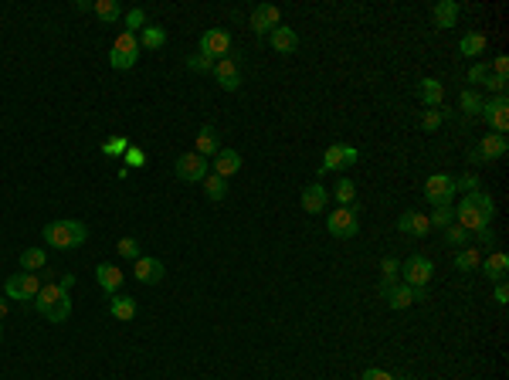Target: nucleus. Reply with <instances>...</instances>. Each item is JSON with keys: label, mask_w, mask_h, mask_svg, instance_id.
Here are the masks:
<instances>
[{"label": "nucleus", "mask_w": 509, "mask_h": 380, "mask_svg": "<svg viewBox=\"0 0 509 380\" xmlns=\"http://www.w3.org/2000/svg\"><path fill=\"white\" fill-rule=\"evenodd\" d=\"M95 282H99V289L106 292V295H116L119 286H123V272L116 265H109V261H99L95 265Z\"/></svg>", "instance_id": "aec40b11"}, {"label": "nucleus", "mask_w": 509, "mask_h": 380, "mask_svg": "<svg viewBox=\"0 0 509 380\" xmlns=\"http://www.w3.org/2000/svg\"><path fill=\"white\" fill-rule=\"evenodd\" d=\"M38 292H41V278H38V272H17L4 282V295H7V299H17V303H24V305L34 303Z\"/></svg>", "instance_id": "20e7f679"}, {"label": "nucleus", "mask_w": 509, "mask_h": 380, "mask_svg": "<svg viewBox=\"0 0 509 380\" xmlns=\"http://www.w3.org/2000/svg\"><path fill=\"white\" fill-rule=\"evenodd\" d=\"M493 299H496V303H499V305H506V303H509V286H506V282H496V292H493Z\"/></svg>", "instance_id": "603ef678"}, {"label": "nucleus", "mask_w": 509, "mask_h": 380, "mask_svg": "<svg viewBox=\"0 0 509 380\" xmlns=\"http://www.w3.org/2000/svg\"><path fill=\"white\" fill-rule=\"evenodd\" d=\"M509 153V143H506V136H482L478 139V146L476 150H472V160H489V163H493V160H503V156H506Z\"/></svg>", "instance_id": "dca6fc26"}, {"label": "nucleus", "mask_w": 509, "mask_h": 380, "mask_svg": "<svg viewBox=\"0 0 509 380\" xmlns=\"http://www.w3.org/2000/svg\"><path fill=\"white\" fill-rule=\"evenodd\" d=\"M459 14H462V7H459L455 0H438L434 11H432V21H434V28L438 31H448V28H455Z\"/></svg>", "instance_id": "412c9836"}, {"label": "nucleus", "mask_w": 509, "mask_h": 380, "mask_svg": "<svg viewBox=\"0 0 509 380\" xmlns=\"http://www.w3.org/2000/svg\"><path fill=\"white\" fill-rule=\"evenodd\" d=\"M459 190H465V194L478 190V177H476V173H462V177H455V194H459Z\"/></svg>", "instance_id": "a18cd8bd"}, {"label": "nucleus", "mask_w": 509, "mask_h": 380, "mask_svg": "<svg viewBox=\"0 0 509 380\" xmlns=\"http://www.w3.org/2000/svg\"><path fill=\"white\" fill-rule=\"evenodd\" d=\"M486 78H489V65H472V68H469V82H472V85H482Z\"/></svg>", "instance_id": "8fccbe9b"}, {"label": "nucleus", "mask_w": 509, "mask_h": 380, "mask_svg": "<svg viewBox=\"0 0 509 380\" xmlns=\"http://www.w3.org/2000/svg\"><path fill=\"white\" fill-rule=\"evenodd\" d=\"M133 272H136V282H143V286H156V282H163L167 268H163V261L153 259V255H139V259L133 261Z\"/></svg>", "instance_id": "ddd939ff"}, {"label": "nucleus", "mask_w": 509, "mask_h": 380, "mask_svg": "<svg viewBox=\"0 0 509 380\" xmlns=\"http://www.w3.org/2000/svg\"><path fill=\"white\" fill-rule=\"evenodd\" d=\"M482 102H486V99H482L478 92H472V89H465L462 99H459L462 112H465V116H472V119H476V116H482Z\"/></svg>", "instance_id": "f704fd0d"}, {"label": "nucleus", "mask_w": 509, "mask_h": 380, "mask_svg": "<svg viewBox=\"0 0 509 380\" xmlns=\"http://www.w3.org/2000/svg\"><path fill=\"white\" fill-rule=\"evenodd\" d=\"M398 278H401V261L398 259L381 261V292L390 289V286H398Z\"/></svg>", "instance_id": "72a5a7b5"}, {"label": "nucleus", "mask_w": 509, "mask_h": 380, "mask_svg": "<svg viewBox=\"0 0 509 380\" xmlns=\"http://www.w3.org/2000/svg\"><path fill=\"white\" fill-rule=\"evenodd\" d=\"M482 119L489 122L496 136H506L509 129V99L506 95H496V99H486L482 102Z\"/></svg>", "instance_id": "1a4fd4ad"}, {"label": "nucleus", "mask_w": 509, "mask_h": 380, "mask_svg": "<svg viewBox=\"0 0 509 380\" xmlns=\"http://www.w3.org/2000/svg\"><path fill=\"white\" fill-rule=\"evenodd\" d=\"M116 251H119L126 261H136L139 259V241L136 238H119V241H116Z\"/></svg>", "instance_id": "a19ab883"}, {"label": "nucleus", "mask_w": 509, "mask_h": 380, "mask_svg": "<svg viewBox=\"0 0 509 380\" xmlns=\"http://www.w3.org/2000/svg\"><path fill=\"white\" fill-rule=\"evenodd\" d=\"M92 11L99 14V21H102V24H116V21L123 17V7H119L116 0H95Z\"/></svg>", "instance_id": "c756f323"}, {"label": "nucleus", "mask_w": 509, "mask_h": 380, "mask_svg": "<svg viewBox=\"0 0 509 380\" xmlns=\"http://www.w3.org/2000/svg\"><path fill=\"white\" fill-rule=\"evenodd\" d=\"M482 85H486L489 92H496V95H506V89H509V78H499V75H493V72H489V78H486Z\"/></svg>", "instance_id": "49530a36"}, {"label": "nucleus", "mask_w": 509, "mask_h": 380, "mask_svg": "<svg viewBox=\"0 0 509 380\" xmlns=\"http://www.w3.org/2000/svg\"><path fill=\"white\" fill-rule=\"evenodd\" d=\"M282 24V11L278 7H272V4H258L255 11H251V31L255 34H272V31Z\"/></svg>", "instance_id": "4468645a"}, {"label": "nucleus", "mask_w": 509, "mask_h": 380, "mask_svg": "<svg viewBox=\"0 0 509 380\" xmlns=\"http://www.w3.org/2000/svg\"><path fill=\"white\" fill-rule=\"evenodd\" d=\"M493 75H499V78H509V58H503V55H499V58L493 61Z\"/></svg>", "instance_id": "3c124183"}, {"label": "nucleus", "mask_w": 509, "mask_h": 380, "mask_svg": "<svg viewBox=\"0 0 509 380\" xmlns=\"http://www.w3.org/2000/svg\"><path fill=\"white\" fill-rule=\"evenodd\" d=\"M201 55H207L211 61L217 58H228L231 55V34L221 28H211L201 34Z\"/></svg>", "instance_id": "f8f14e48"}, {"label": "nucleus", "mask_w": 509, "mask_h": 380, "mask_svg": "<svg viewBox=\"0 0 509 380\" xmlns=\"http://www.w3.org/2000/svg\"><path fill=\"white\" fill-rule=\"evenodd\" d=\"M417 99H421L425 109H442V102H445V85H442L438 78H421Z\"/></svg>", "instance_id": "6ab92c4d"}, {"label": "nucleus", "mask_w": 509, "mask_h": 380, "mask_svg": "<svg viewBox=\"0 0 509 380\" xmlns=\"http://www.w3.org/2000/svg\"><path fill=\"white\" fill-rule=\"evenodd\" d=\"M109 313H112V320H119V322L136 320V299L116 292V295H109Z\"/></svg>", "instance_id": "5701e85b"}, {"label": "nucleus", "mask_w": 509, "mask_h": 380, "mask_svg": "<svg viewBox=\"0 0 509 380\" xmlns=\"http://www.w3.org/2000/svg\"><path fill=\"white\" fill-rule=\"evenodd\" d=\"M329 170H346V163H343V143L326 146L323 163H319V173H329Z\"/></svg>", "instance_id": "2f4dec72"}, {"label": "nucleus", "mask_w": 509, "mask_h": 380, "mask_svg": "<svg viewBox=\"0 0 509 380\" xmlns=\"http://www.w3.org/2000/svg\"><path fill=\"white\" fill-rule=\"evenodd\" d=\"M381 299H387L390 309H407V305H415L417 299H425V289H411V286L398 282V286H390V289L381 292Z\"/></svg>", "instance_id": "2eb2a0df"}, {"label": "nucleus", "mask_w": 509, "mask_h": 380, "mask_svg": "<svg viewBox=\"0 0 509 380\" xmlns=\"http://www.w3.org/2000/svg\"><path fill=\"white\" fill-rule=\"evenodd\" d=\"M360 380H398V374H390V370H381V367H367Z\"/></svg>", "instance_id": "09e8293b"}, {"label": "nucleus", "mask_w": 509, "mask_h": 380, "mask_svg": "<svg viewBox=\"0 0 509 380\" xmlns=\"http://www.w3.org/2000/svg\"><path fill=\"white\" fill-rule=\"evenodd\" d=\"M123 21H126V31H129V34H136V31L146 28V11L133 7V11H126L123 14Z\"/></svg>", "instance_id": "4c0bfd02"}, {"label": "nucleus", "mask_w": 509, "mask_h": 380, "mask_svg": "<svg viewBox=\"0 0 509 380\" xmlns=\"http://www.w3.org/2000/svg\"><path fill=\"white\" fill-rule=\"evenodd\" d=\"M34 309H38L48 322H65L72 316V295H68V289H65L62 282L41 286V292L34 295Z\"/></svg>", "instance_id": "f257e3e1"}, {"label": "nucleus", "mask_w": 509, "mask_h": 380, "mask_svg": "<svg viewBox=\"0 0 509 380\" xmlns=\"http://www.w3.org/2000/svg\"><path fill=\"white\" fill-rule=\"evenodd\" d=\"M398 231H401V234H411V238H428V231H432V224H428V214L404 211L401 217H398Z\"/></svg>", "instance_id": "a211bd4d"}, {"label": "nucleus", "mask_w": 509, "mask_h": 380, "mask_svg": "<svg viewBox=\"0 0 509 380\" xmlns=\"http://www.w3.org/2000/svg\"><path fill=\"white\" fill-rule=\"evenodd\" d=\"M482 272L489 275L493 282H506V272H509V255H506V251H493L489 259L482 261Z\"/></svg>", "instance_id": "a878e982"}, {"label": "nucleus", "mask_w": 509, "mask_h": 380, "mask_svg": "<svg viewBox=\"0 0 509 380\" xmlns=\"http://www.w3.org/2000/svg\"><path fill=\"white\" fill-rule=\"evenodd\" d=\"M469 238H472V234H469L462 224H448V228H445V241L451 244V248H462V244H469Z\"/></svg>", "instance_id": "58836bf2"}, {"label": "nucleus", "mask_w": 509, "mask_h": 380, "mask_svg": "<svg viewBox=\"0 0 509 380\" xmlns=\"http://www.w3.org/2000/svg\"><path fill=\"white\" fill-rule=\"evenodd\" d=\"M48 265V251L45 248H24L21 251V272H38Z\"/></svg>", "instance_id": "c85d7f7f"}, {"label": "nucleus", "mask_w": 509, "mask_h": 380, "mask_svg": "<svg viewBox=\"0 0 509 380\" xmlns=\"http://www.w3.org/2000/svg\"><path fill=\"white\" fill-rule=\"evenodd\" d=\"M486 34H478V31H469V34H462V41H459V55L462 58H478L482 51H486Z\"/></svg>", "instance_id": "bb28decb"}, {"label": "nucleus", "mask_w": 509, "mask_h": 380, "mask_svg": "<svg viewBox=\"0 0 509 380\" xmlns=\"http://www.w3.org/2000/svg\"><path fill=\"white\" fill-rule=\"evenodd\" d=\"M89 241V228L82 221H72V217H62V221H51L45 228V244L58 248V251H72V248H82Z\"/></svg>", "instance_id": "f03ea898"}, {"label": "nucleus", "mask_w": 509, "mask_h": 380, "mask_svg": "<svg viewBox=\"0 0 509 380\" xmlns=\"http://www.w3.org/2000/svg\"><path fill=\"white\" fill-rule=\"evenodd\" d=\"M123 163L126 167H146V153L139 150V146H129V150H126V156H123Z\"/></svg>", "instance_id": "c03bdc74"}, {"label": "nucleus", "mask_w": 509, "mask_h": 380, "mask_svg": "<svg viewBox=\"0 0 509 380\" xmlns=\"http://www.w3.org/2000/svg\"><path fill=\"white\" fill-rule=\"evenodd\" d=\"M241 163H245V160H241V153L238 150H217V156H214V163H211V167H214L217 177H224V180H228V177H234V173L241 170Z\"/></svg>", "instance_id": "4be33fe9"}, {"label": "nucleus", "mask_w": 509, "mask_h": 380, "mask_svg": "<svg viewBox=\"0 0 509 380\" xmlns=\"http://www.w3.org/2000/svg\"><path fill=\"white\" fill-rule=\"evenodd\" d=\"M428 224L432 228H448V224H455V211L451 207H434V214H428Z\"/></svg>", "instance_id": "ea45409f"}, {"label": "nucleus", "mask_w": 509, "mask_h": 380, "mask_svg": "<svg viewBox=\"0 0 509 380\" xmlns=\"http://www.w3.org/2000/svg\"><path fill=\"white\" fill-rule=\"evenodd\" d=\"M126 150H129V139L126 136H112L102 143V153H106L109 160H119V156H126Z\"/></svg>", "instance_id": "e433bc0d"}, {"label": "nucleus", "mask_w": 509, "mask_h": 380, "mask_svg": "<svg viewBox=\"0 0 509 380\" xmlns=\"http://www.w3.org/2000/svg\"><path fill=\"white\" fill-rule=\"evenodd\" d=\"M476 238L482 244H493L496 241V234H493V228H482V231H476Z\"/></svg>", "instance_id": "5fc2aeb1"}, {"label": "nucleus", "mask_w": 509, "mask_h": 380, "mask_svg": "<svg viewBox=\"0 0 509 380\" xmlns=\"http://www.w3.org/2000/svg\"><path fill=\"white\" fill-rule=\"evenodd\" d=\"M163 45H167V31L160 28V24H150V28L139 31V48L143 51H160Z\"/></svg>", "instance_id": "cd10ccee"}, {"label": "nucleus", "mask_w": 509, "mask_h": 380, "mask_svg": "<svg viewBox=\"0 0 509 380\" xmlns=\"http://www.w3.org/2000/svg\"><path fill=\"white\" fill-rule=\"evenodd\" d=\"M478 265H482V255H478L476 248H459L455 251V268L459 272H476Z\"/></svg>", "instance_id": "473e14b6"}, {"label": "nucleus", "mask_w": 509, "mask_h": 380, "mask_svg": "<svg viewBox=\"0 0 509 380\" xmlns=\"http://www.w3.org/2000/svg\"><path fill=\"white\" fill-rule=\"evenodd\" d=\"M326 200H329V190H326L323 183H309V187H302V194H299V204H302L306 214H323Z\"/></svg>", "instance_id": "f3484780"}, {"label": "nucleus", "mask_w": 509, "mask_h": 380, "mask_svg": "<svg viewBox=\"0 0 509 380\" xmlns=\"http://www.w3.org/2000/svg\"><path fill=\"white\" fill-rule=\"evenodd\" d=\"M356 160H360V150H356V146H346V143H343V163H346V167H354Z\"/></svg>", "instance_id": "864d4df0"}, {"label": "nucleus", "mask_w": 509, "mask_h": 380, "mask_svg": "<svg viewBox=\"0 0 509 380\" xmlns=\"http://www.w3.org/2000/svg\"><path fill=\"white\" fill-rule=\"evenodd\" d=\"M187 68H190V72H197V75H207V72L214 68V61L197 51V55H190V58H187Z\"/></svg>", "instance_id": "79ce46f5"}, {"label": "nucleus", "mask_w": 509, "mask_h": 380, "mask_svg": "<svg viewBox=\"0 0 509 380\" xmlns=\"http://www.w3.org/2000/svg\"><path fill=\"white\" fill-rule=\"evenodd\" d=\"M0 340H4V326H0Z\"/></svg>", "instance_id": "13d9d810"}, {"label": "nucleus", "mask_w": 509, "mask_h": 380, "mask_svg": "<svg viewBox=\"0 0 509 380\" xmlns=\"http://www.w3.org/2000/svg\"><path fill=\"white\" fill-rule=\"evenodd\" d=\"M268 41H272V48H275L278 55H295L299 51V34L292 28H282V24L268 34Z\"/></svg>", "instance_id": "393cba45"}, {"label": "nucleus", "mask_w": 509, "mask_h": 380, "mask_svg": "<svg viewBox=\"0 0 509 380\" xmlns=\"http://www.w3.org/2000/svg\"><path fill=\"white\" fill-rule=\"evenodd\" d=\"M326 228H329V234H333L336 241H350V238H356V231H360L356 207H336V211L326 217Z\"/></svg>", "instance_id": "39448f33"}, {"label": "nucleus", "mask_w": 509, "mask_h": 380, "mask_svg": "<svg viewBox=\"0 0 509 380\" xmlns=\"http://www.w3.org/2000/svg\"><path fill=\"white\" fill-rule=\"evenodd\" d=\"M7 309H11V305H7V299H0V320L7 316Z\"/></svg>", "instance_id": "4d7b16f0"}, {"label": "nucleus", "mask_w": 509, "mask_h": 380, "mask_svg": "<svg viewBox=\"0 0 509 380\" xmlns=\"http://www.w3.org/2000/svg\"><path fill=\"white\" fill-rule=\"evenodd\" d=\"M217 150H221V146H217V129L214 126H201V129H197V139H194V153L204 156V160H214Z\"/></svg>", "instance_id": "b1692460"}, {"label": "nucleus", "mask_w": 509, "mask_h": 380, "mask_svg": "<svg viewBox=\"0 0 509 380\" xmlns=\"http://www.w3.org/2000/svg\"><path fill=\"white\" fill-rule=\"evenodd\" d=\"M75 11H82V14H85V11H92V4H89V0H75Z\"/></svg>", "instance_id": "6e6d98bb"}, {"label": "nucleus", "mask_w": 509, "mask_h": 380, "mask_svg": "<svg viewBox=\"0 0 509 380\" xmlns=\"http://www.w3.org/2000/svg\"><path fill=\"white\" fill-rule=\"evenodd\" d=\"M425 197L432 207H448L451 197H455V177H448V173H432L428 183H425Z\"/></svg>", "instance_id": "9d476101"}, {"label": "nucleus", "mask_w": 509, "mask_h": 380, "mask_svg": "<svg viewBox=\"0 0 509 380\" xmlns=\"http://www.w3.org/2000/svg\"><path fill=\"white\" fill-rule=\"evenodd\" d=\"M333 197L339 200V207H350V204H354V197H356L354 180H346V177H343V180H339L336 187H333Z\"/></svg>", "instance_id": "c9c22d12"}, {"label": "nucleus", "mask_w": 509, "mask_h": 380, "mask_svg": "<svg viewBox=\"0 0 509 380\" xmlns=\"http://www.w3.org/2000/svg\"><path fill=\"white\" fill-rule=\"evenodd\" d=\"M489 214L478 207L476 200H472V194H465L462 197V204H459V211H455V224H462L469 234H476V231H482V228H489Z\"/></svg>", "instance_id": "6e6552de"}, {"label": "nucleus", "mask_w": 509, "mask_h": 380, "mask_svg": "<svg viewBox=\"0 0 509 380\" xmlns=\"http://www.w3.org/2000/svg\"><path fill=\"white\" fill-rule=\"evenodd\" d=\"M139 38L136 34H129V31H123V34H116V41H112V51H109V65L116 68V72H126V68H133L139 61Z\"/></svg>", "instance_id": "7ed1b4c3"}, {"label": "nucleus", "mask_w": 509, "mask_h": 380, "mask_svg": "<svg viewBox=\"0 0 509 380\" xmlns=\"http://www.w3.org/2000/svg\"><path fill=\"white\" fill-rule=\"evenodd\" d=\"M472 200H476V204H478V207H482V211H486V214H489V217H493V214H496V200L489 197L486 190H472Z\"/></svg>", "instance_id": "de8ad7c7"}, {"label": "nucleus", "mask_w": 509, "mask_h": 380, "mask_svg": "<svg viewBox=\"0 0 509 380\" xmlns=\"http://www.w3.org/2000/svg\"><path fill=\"white\" fill-rule=\"evenodd\" d=\"M432 275H434V265L425 255H411L407 261H401V278H404V286H411V289H425L432 282Z\"/></svg>", "instance_id": "423d86ee"}, {"label": "nucleus", "mask_w": 509, "mask_h": 380, "mask_svg": "<svg viewBox=\"0 0 509 380\" xmlns=\"http://www.w3.org/2000/svg\"><path fill=\"white\" fill-rule=\"evenodd\" d=\"M211 75H214V82L221 85L224 92H238L241 89V58L238 55H228V58H217L214 68H211Z\"/></svg>", "instance_id": "0eeeda50"}, {"label": "nucleus", "mask_w": 509, "mask_h": 380, "mask_svg": "<svg viewBox=\"0 0 509 380\" xmlns=\"http://www.w3.org/2000/svg\"><path fill=\"white\" fill-rule=\"evenodd\" d=\"M173 173H177L184 183H197L211 173V163H207L204 156H197V153H180L177 163H173Z\"/></svg>", "instance_id": "9b49d317"}, {"label": "nucleus", "mask_w": 509, "mask_h": 380, "mask_svg": "<svg viewBox=\"0 0 509 380\" xmlns=\"http://www.w3.org/2000/svg\"><path fill=\"white\" fill-rule=\"evenodd\" d=\"M201 183H204V194H207V200H224V197H228V180H224V177L207 173Z\"/></svg>", "instance_id": "7c9ffc66"}, {"label": "nucleus", "mask_w": 509, "mask_h": 380, "mask_svg": "<svg viewBox=\"0 0 509 380\" xmlns=\"http://www.w3.org/2000/svg\"><path fill=\"white\" fill-rule=\"evenodd\" d=\"M442 126V109H425V116H421V129L425 133H434Z\"/></svg>", "instance_id": "37998d69"}]
</instances>
